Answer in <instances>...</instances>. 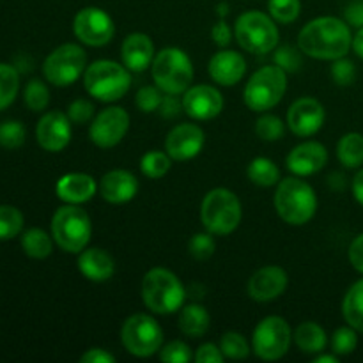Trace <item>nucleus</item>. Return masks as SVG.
Masks as SVG:
<instances>
[{"mask_svg": "<svg viewBox=\"0 0 363 363\" xmlns=\"http://www.w3.org/2000/svg\"><path fill=\"white\" fill-rule=\"evenodd\" d=\"M353 46L350 25L335 16L308 21L298 35V48L314 59L337 60L346 57Z\"/></svg>", "mask_w": 363, "mask_h": 363, "instance_id": "1", "label": "nucleus"}, {"mask_svg": "<svg viewBox=\"0 0 363 363\" xmlns=\"http://www.w3.org/2000/svg\"><path fill=\"white\" fill-rule=\"evenodd\" d=\"M275 209L280 218L289 225H305L318 211L314 188L298 176L279 181L275 191Z\"/></svg>", "mask_w": 363, "mask_h": 363, "instance_id": "2", "label": "nucleus"}, {"mask_svg": "<svg viewBox=\"0 0 363 363\" xmlns=\"http://www.w3.org/2000/svg\"><path fill=\"white\" fill-rule=\"evenodd\" d=\"M142 300L155 314H174L183 307L186 291L172 272L165 268H152L142 280Z\"/></svg>", "mask_w": 363, "mask_h": 363, "instance_id": "3", "label": "nucleus"}, {"mask_svg": "<svg viewBox=\"0 0 363 363\" xmlns=\"http://www.w3.org/2000/svg\"><path fill=\"white\" fill-rule=\"evenodd\" d=\"M85 91L103 103L123 98L131 87V74L124 64L113 60H96L84 73Z\"/></svg>", "mask_w": 363, "mask_h": 363, "instance_id": "4", "label": "nucleus"}, {"mask_svg": "<svg viewBox=\"0 0 363 363\" xmlns=\"http://www.w3.org/2000/svg\"><path fill=\"white\" fill-rule=\"evenodd\" d=\"M151 73L160 91L165 94H181L190 89L194 80V64L186 52L176 46H169L155 55Z\"/></svg>", "mask_w": 363, "mask_h": 363, "instance_id": "5", "label": "nucleus"}, {"mask_svg": "<svg viewBox=\"0 0 363 363\" xmlns=\"http://www.w3.org/2000/svg\"><path fill=\"white\" fill-rule=\"evenodd\" d=\"M243 209L234 191L227 188H215L208 191L201 206V220L206 230L213 236H227L241 223Z\"/></svg>", "mask_w": 363, "mask_h": 363, "instance_id": "6", "label": "nucleus"}, {"mask_svg": "<svg viewBox=\"0 0 363 363\" xmlns=\"http://www.w3.org/2000/svg\"><path fill=\"white\" fill-rule=\"evenodd\" d=\"M92 223L80 204H66L52 218V238L64 252L80 254L91 241Z\"/></svg>", "mask_w": 363, "mask_h": 363, "instance_id": "7", "label": "nucleus"}, {"mask_svg": "<svg viewBox=\"0 0 363 363\" xmlns=\"http://www.w3.org/2000/svg\"><path fill=\"white\" fill-rule=\"evenodd\" d=\"M287 89V73L280 66H262L247 82L243 91L245 105L252 112H266L282 101Z\"/></svg>", "mask_w": 363, "mask_h": 363, "instance_id": "8", "label": "nucleus"}, {"mask_svg": "<svg viewBox=\"0 0 363 363\" xmlns=\"http://www.w3.org/2000/svg\"><path fill=\"white\" fill-rule=\"evenodd\" d=\"M234 38L245 52L264 55L279 46V28L268 14L248 11L236 20Z\"/></svg>", "mask_w": 363, "mask_h": 363, "instance_id": "9", "label": "nucleus"}, {"mask_svg": "<svg viewBox=\"0 0 363 363\" xmlns=\"http://www.w3.org/2000/svg\"><path fill=\"white\" fill-rule=\"evenodd\" d=\"M121 342L133 357H152L163 346V330L151 315L133 314L121 328Z\"/></svg>", "mask_w": 363, "mask_h": 363, "instance_id": "10", "label": "nucleus"}, {"mask_svg": "<svg viewBox=\"0 0 363 363\" xmlns=\"http://www.w3.org/2000/svg\"><path fill=\"white\" fill-rule=\"evenodd\" d=\"M87 69V55L84 48L74 43H66L53 50L43 64V73L50 84L67 87L74 84Z\"/></svg>", "mask_w": 363, "mask_h": 363, "instance_id": "11", "label": "nucleus"}, {"mask_svg": "<svg viewBox=\"0 0 363 363\" xmlns=\"http://www.w3.org/2000/svg\"><path fill=\"white\" fill-rule=\"evenodd\" d=\"M293 340V332L287 321L279 315H268L255 326L252 346L254 353L264 362H275L286 357Z\"/></svg>", "mask_w": 363, "mask_h": 363, "instance_id": "12", "label": "nucleus"}, {"mask_svg": "<svg viewBox=\"0 0 363 363\" xmlns=\"http://www.w3.org/2000/svg\"><path fill=\"white\" fill-rule=\"evenodd\" d=\"M130 130V113L121 106H108L92 119L89 137L101 149L116 147Z\"/></svg>", "mask_w": 363, "mask_h": 363, "instance_id": "13", "label": "nucleus"}, {"mask_svg": "<svg viewBox=\"0 0 363 363\" xmlns=\"http://www.w3.org/2000/svg\"><path fill=\"white\" fill-rule=\"evenodd\" d=\"M74 35L87 46H105L116 34L113 20L99 7H84L73 21Z\"/></svg>", "mask_w": 363, "mask_h": 363, "instance_id": "14", "label": "nucleus"}, {"mask_svg": "<svg viewBox=\"0 0 363 363\" xmlns=\"http://www.w3.org/2000/svg\"><path fill=\"white\" fill-rule=\"evenodd\" d=\"M206 144L201 126L184 123L169 131L165 138V152L176 162H188L202 151Z\"/></svg>", "mask_w": 363, "mask_h": 363, "instance_id": "15", "label": "nucleus"}, {"mask_svg": "<svg viewBox=\"0 0 363 363\" xmlns=\"http://www.w3.org/2000/svg\"><path fill=\"white\" fill-rule=\"evenodd\" d=\"M326 119L325 106L314 98H300L287 112V124L296 137H312L323 128Z\"/></svg>", "mask_w": 363, "mask_h": 363, "instance_id": "16", "label": "nucleus"}, {"mask_svg": "<svg viewBox=\"0 0 363 363\" xmlns=\"http://www.w3.org/2000/svg\"><path fill=\"white\" fill-rule=\"evenodd\" d=\"M183 110L195 121H211L223 110V96L211 85H195L184 92Z\"/></svg>", "mask_w": 363, "mask_h": 363, "instance_id": "17", "label": "nucleus"}, {"mask_svg": "<svg viewBox=\"0 0 363 363\" xmlns=\"http://www.w3.org/2000/svg\"><path fill=\"white\" fill-rule=\"evenodd\" d=\"M38 144L48 152H59L71 140V121L62 112H48L39 119L35 128Z\"/></svg>", "mask_w": 363, "mask_h": 363, "instance_id": "18", "label": "nucleus"}, {"mask_svg": "<svg viewBox=\"0 0 363 363\" xmlns=\"http://www.w3.org/2000/svg\"><path fill=\"white\" fill-rule=\"evenodd\" d=\"M287 273L280 266H264L257 269L248 280V296L255 301H272L286 293L287 289Z\"/></svg>", "mask_w": 363, "mask_h": 363, "instance_id": "19", "label": "nucleus"}, {"mask_svg": "<svg viewBox=\"0 0 363 363\" xmlns=\"http://www.w3.org/2000/svg\"><path fill=\"white\" fill-rule=\"evenodd\" d=\"M328 162V151L319 142H303L296 145L287 156V169L298 177L312 176V174L323 170Z\"/></svg>", "mask_w": 363, "mask_h": 363, "instance_id": "20", "label": "nucleus"}, {"mask_svg": "<svg viewBox=\"0 0 363 363\" xmlns=\"http://www.w3.org/2000/svg\"><path fill=\"white\" fill-rule=\"evenodd\" d=\"M138 179L130 170H110L99 181V194L110 204H126L137 195Z\"/></svg>", "mask_w": 363, "mask_h": 363, "instance_id": "21", "label": "nucleus"}, {"mask_svg": "<svg viewBox=\"0 0 363 363\" xmlns=\"http://www.w3.org/2000/svg\"><path fill=\"white\" fill-rule=\"evenodd\" d=\"M208 71L216 84L230 87L243 80L245 73H247V62L241 53L233 52V50H222L211 57Z\"/></svg>", "mask_w": 363, "mask_h": 363, "instance_id": "22", "label": "nucleus"}, {"mask_svg": "<svg viewBox=\"0 0 363 363\" xmlns=\"http://www.w3.org/2000/svg\"><path fill=\"white\" fill-rule=\"evenodd\" d=\"M121 59L130 71H145L155 60V43L144 32H133L123 41Z\"/></svg>", "mask_w": 363, "mask_h": 363, "instance_id": "23", "label": "nucleus"}, {"mask_svg": "<svg viewBox=\"0 0 363 363\" xmlns=\"http://www.w3.org/2000/svg\"><path fill=\"white\" fill-rule=\"evenodd\" d=\"M96 179L84 172H71L57 181V197L66 204H84L96 195Z\"/></svg>", "mask_w": 363, "mask_h": 363, "instance_id": "24", "label": "nucleus"}, {"mask_svg": "<svg viewBox=\"0 0 363 363\" xmlns=\"http://www.w3.org/2000/svg\"><path fill=\"white\" fill-rule=\"evenodd\" d=\"M78 269L91 282H106L116 272V262L103 248H84L78 255Z\"/></svg>", "mask_w": 363, "mask_h": 363, "instance_id": "25", "label": "nucleus"}, {"mask_svg": "<svg viewBox=\"0 0 363 363\" xmlns=\"http://www.w3.org/2000/svg\"><path fill=\"white\" fill-rule=\"evenodd\" d=\"M209 325H211V318H209V312L202 305L191 303L186 305V307H181L179 330L186 337L197 339V337L206 335Z\"/></svg>", "mask_w": 363, "mask_h": 363, "instance_id": "26", "label": "nucleus"}, {"mask_svg": "<svg viewBox=\"0 0 363 363\" xmlns=\"http://www.w3.org/2000/svg\"><path fill=\"white\" fill-rule=\"evenodd\" d=\"M293 337L296 346L307 354L323 353L326 347V342H328L325 330H323L318 323H312V321L301 323V325L296 328V332H294Z\"/></svg>", "mask_w": 363, "mask_h": 363, "instance_id": "27", "label": "nucleus"}, {"mask_svg": "<svg viewBox=\"0 0 363 363\" xmlns=\"http://www.w3.org/2000/svg\"><path fill=\"white\" fill-rule=\"evenodd\" d=\"M342 314L347 325L363 333V279L347 289L342 301Z\"/></svg>", "mask_w": 363, "mask_h": 363, "instance_id": "28", "label": "nucleus"}, {"mask_svg": "<svg viewBox=\"0 0 363 363\" xmlns=\"http://www.w3.org/2000/svg\"><path fill=\"white\" fill-rule=\"evenodd\" d=\"M337 158L347 169H358L363 165V135L351 131L337 144Z\"/></svg>", "mask_w": 363, "mask_h": 363, "instance_id": "29", "label": "nucleus"}, {"mask_svg": "<svg viewBox=\"0 0 363 363\" xmlns=\"http://www.w3.org/2000/svg\"><path fill=\"white\" fill-rule=\"evenodd\" d=\"M247 176L248 179L254 184H257V186L268 188L273 186V184H279L280 170L273 160L259 156V158L250 162V165H248L247 169Z\"/></svg>", "mask_w": 363, "mask_h": 363, "instance_id": "30", "label": "nucleus"}, {"mask_svg": "<svg viewBox=\"0 0 363 363\" xmlns=\"http://www.w3.org/2000/svg\"><path fill=\"white\" fill-rule=\"evenodd\" d=\"M21 248L32 259H46L53 250V241L43 229H28L21 236Z\"/></svg>", "mask_w": 363, "mask_h": 363, "instance_id": "31", "label": "nucleus"}, {"mask_svg": "<svg viewBox=\"0 0 363 363\" xmlns=\"http://www.w3.org/2000/svg\"><path fill=\"white\" fill-rule=\"evenodd\" d=\"M20 89V74L11 64L0 62V110L7 108L16 99Z\"/></svg>", "mask_w": 363, "mask_h": 363, "instance_id": "32", "label": "nucleus"}, {"mask_svg": "<svg viewBox=\"0 0 363 363\" xmlns=\"http://www.w3.org/2000/svg\"><path fill=\"white\" fill-rule=\"evenodd\" d=\"M172 165V158L163 151H149L142 156L140 169L149 179H160L165 176Z\"/></svg>", "mask_w": 363, "mask_h": 363, "instance_id": "33", "label": "nucleus"}, {"mask_svg": "<svg viewBox=\"0 0 363 363\" xmlns=\"http://www.w3.org/2000/svg\"><path fill=\"white\" fill-rule=\"evenodd\" d=\"M23 229V215L14 206H0V241L13 240Z\"/></svg>", "mask_w": 363, "mask_h": 363, "instance_id": "34", "label": "nucleus"}, {"mask_svg": "<svg viewBox=\"0 0 363 363\" xmlns=\"http://www.w3.org/2000/svg\"><path fill=\"white\" fill-rule=\"evenodd\" d=\"M220 350H222L223 357L230 358V360H245L250 354V346H248L247 339L238 332L223 333L220 339Z\"/></svg>", "mask_w": 363, "mask_h": 363, "instance_id": "35", "label": "nucleus"}, {"mask_svg": "<svg viewBox=\"0 0 363 363\" xmlns=\"http://www.w3.org/2000/svg\"><path fill=\"white\" fill-rule=\"evenodd\" d=\"M23 99L25 103H27L28 108L34 110V112L45 110L50 103V91L45 85V82L38 80V78L28 82L27 87H25L23 91Z\"/></svg>", "mask_w": 363, "mask_h": 363, "instance_id": "36", "label": "nucleus"}, {"mask_svg": "<svg viewBox=\"0 0 363 363\" xmlns=\"http://www.w3.org/2000/svg\"><path fill=\"white\" fill-rule=\"evenodd\" d=\"M268 9L273 20H277L279 23L287 25L293 23V21L300 16L301 2L300 0H269Z\"/></svg>", "mask_w": 363, "mask_h": 363, "instance_id": "37", "label": "nucleus"}, {"mask_svg": "<svg viewBox=\"0 0 363 363\" xmlns=\"http://www.w3.org/2000/svg\"><path fill=\"white\" fill-rule=\"evenodd\" d=\"M255 133L264 142H277L284 137V123L273 113H264L255 123Z\"/></svg>", "mask_w": 363, "mask_h": 363, "instance_id": "38", "label": "nucleus"}, {"mask_svg": "<svg viewBox=\"0 0 363 363\" xmlns=\"http://www.w3.org/2000/svg\"><path fill=\"white\" fill-rule=\"evenodd\" d=\"M353 326H342L337 328L332 335V351L339 357L351 354L358 346V335Z\"/></svg>", "mask_w": 363, "mask_h": 363, "instance_id": "39", "label": "nucleus"}, {"mask_svg": "<svg viewBox=\"0 0 363 363\" xmlns=\"http://www.w3.org/2000/svg\"><path fill=\"white\" fill-rule=\"evenodd\" d=\"M301 50H296L291 45H282L277 48L275 52V64L282 67L286 73H296L303 66V59H301Z\"/></svg>", "mask_w": 363, "mask_h": 363, "instance_id": "40", "label": "nucleus"}, {"mask_svg": "<svg viewBox=\"0 0 363 363\" xmlns=\"http://www.w3.org/2000/svg\"><path fill=\"white\" fill-rule=\"evenodd\" d=\"M25 126L18 121H6L0 124V145L6 149H18L25 142Z\"/></svg>", "mask_w": 363, "mask_h": 363, "instance_id": "41", "label": "nucleus"}, {"mask_svg": "<svg viewBox=\"0 0 363 363\" xmlns=\"http://www.w3.org/2000/svg\"><path fill=\"white\" fill-rule=\"evenodd\" d=\"M188 250L195 261H208L215 254V240H213L211 233L194 234L188 243Z\"/></svg>", "mask_w": 363, "mask_h": 363, "instance_id": "42", "label": "nucleus"}, {"mask_svg": "<svg viewBox=\"0 0 363 363\" xmlns=\"http://www.w3.org/2000/svg\"><path fill=\"white\" fill-rule=\"evenodd\" d=\"M194 354L188 344L181 342V340H174L167 346H162L160 350V360L167 363H188L191 362Z\"/></svg>", "mask_w": 363, "mask_h": 363, "instance_id": "43", "label": "nucleus"}, {"mask_svg": "<svg viewBox=\"0 0 363 363\" xmlns=\"http://www.w3.org/2000/svg\"><path fill=\"white\" fill-rule=\"evenodd\" d=\"M332 78L337 85L340 87H347L357 78V67H354L353 60L340 57V59L333 60L332 64Z\"/></svg>", "mask_w": 363, "mask_h": 363, "instance_id": "44", "label": "nucleus"}, {"mask_svg": "<svg viewBox=\"0 0 363 363\" xmlns=\"http://www.w3.org/2000/svg\"><path fill=\"white\" fill-rule=\"evenodd\" d=\"M162 99H163L162 91H160L158 87H151V85H147V87H142L140 91L137 92V96H135V105H137V108L142 110V112L151 113L160 108Z\"/></svg>", "mask_w": 363, "mask_h": 363, "instance_id": "45", "label": "nucleus"}, {"mask_svg": "<svg viewBox=\"0 0 363 363\" xmlns=\"http://www.w3.org/2000/svg\"><path fill=\"white\" fill-rule=\"evenodd\" d=\"M67 117L73 124H87L94 119V105L87 99L80 98V99H74L69 106H67Z\"/></svg>", "mask_w": 363, "mask_h": 363, "instance_id": "46", "label": "nucleus"}, {"mask_svg": "<svg viewBox=\"0 0 363 363\" xmlns=\"http://www.w3.org/2000/svg\"><path fill=\"white\" fill-rule=\"evenodd\" d=\"M223 353L220 347H216L215 344H202L201 347L195 353V362L199 363H220L223 362Z\"/></svg>", "mask_w": 363, "mask_h": 363, "instance_id": "47", "label": "nucleus"}, {"mask_svg": "<svg viewBox=\"0 0 363 363\" xmlns=\"http://www.w3.org/2000/svg\"><path fill=\"white\" fill-rule=\"evenodd\" d=\"M344 21L350 27H363V0H353L344 9Z\"/></svg>", "mask_w": 363, "mask_h": 363, "instance_id": "48", "label": "nucleus"}, {"mask_svg": "<svg viewBox=\"0 0 363 363\" xmlns=\"http://www.w3.org/2000/svg\"><path fill=\"white\" fill-rule=\"evenodd\" d=\"M347 257H350L351 266H353L358 273H362L363 275V233L360 234V236L354 238L353 243L350 245Z\"/></svg>", "mask_w": 363, "mask_h": 363, "instance_id": "49", "label": "nucleus"}, {"mask_svg": "<svg viewBox=\"0 0 363 363\" xmlns=\"http://www.w3.org/2000/svg\"><path fill=\"white\" fill-rule=\"evenodd\" d=\"M181 110H183V105L177 101L176 94H167L163 96L158 112L162 113V117H165V119H174V117L179 116Z\"/></svg>", "mask_w": 363, "mask_h": 363, "instance_id": "50", "label": "nucleus"}, {"mask_svg": "<svg viewBox=\"0 0 363 363\" xmlns=\"http://www.w3.org/2000/svg\"><path fill=\"white\" fill-rule=\"evenodd\" d=\"M82 363H113L116 362V357L112 353H108L106 350H101V347H92L87 353H84L80 357Z\"/></svg>", "mask_w": 363, "mask_h": 363, "instance_id": "51", "label": "nucleus"}, {"mask_svg": "<svg viewBox=\"0 0 363 363\" xmlns=\"http://www.w3.org/2000/svg\"><path fill=\"white\" fill-rule=\"evenodd\" d=\"M211 38L213 41L216 43L218 46H227L230 43V38H233V32H230V28L227 27V23H223V21H218V23L215 25V27L211 28Z\"/></svg>", "mask_w": 363, "mask_h": 363, "instance_id": "52", "label": "nucleus"}, {"mask_svg": "<svg viewBox=\"0 0 363 363\" xmlns=\"http://www.w3.org/2000/svg\"><path fill=\"white\" fill-rule=\"evenodd\" d=\"M353 195L358 204L363 206V169L354 176L353 179Z\"/></svg>", "mask_w": 363, "mask_h": 363, "instance_id": "53", "label": "nucleus"}, {"mask_svg": "<svg viewBox=\"0 0 363 363\" xmlns=\"http://www.w3.org/2000/svg\"><path fill=\"white\" fill-rule=\"evenodd\" d=\"M353 50L358 57L363 59V27L358 28L357 35L353 38Z\"/></svg>", "mask_w": 363, "mask_h": 363, "instance_id": "54", "label": "nucleus"}, {"mask_svg": "<svg viewBox=\"0 0 363 363\" xmlns=\"http://www.w3.org/2000/svg\"><path fill=\"white\" fill-rule=\"evenodd\" d=\"M315 363H337V357H330V354H321L314 360Z\"/></svg>", "mask_w": 363, "mask_h": 363, "instance_id": "55", "label": "nucleus"}]
</instances>
